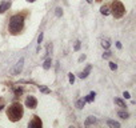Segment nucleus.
Wrapping results in <instances>:
<instances>
[{
    "label": "nucleus",
    "instance_id": "nucleus-11",
    "mask_svg": "<svg viewBox=\"0 0 136 128\" xmlns=\"http://www.w3.org/2000/svg\"><path fill=\"white\" fill-rule=\"evenodd\" d=\"M95 96H96V94H95V92H91V94L88 95L87 97H84V101L91 103V101H93V100H95Z\"/></svg>",
    "mask_w": 136,
    "mask_h": 128
},
{
    "label": "nucleus",
    "instance_id": "nucleus-7",
    "mask_svg": "<svg viewBox=\"0 0 136 128\" xmlns=\"http://www.w3.org/2000/svg\"><path fill=\"white\" fill-rule=\"evenodd\" d=\"M12 5V2L11 0H4V2L0 3V14H4L5 11H8V8Z\"/></svg>",
    "mask_w": 136,
    "mask_h": 128
},
{
    "label": "nucleus",
    "instance_id": "nucleus-2",
    "mask_svg": "<svg viewBox=\"0 0 136 128\" xmlns=\"http://www.w3.org/2000/svg\"><path fill=\"white\" fill-rule=\"evenodd\" d=\"M24 115V108L20 103H12L7 108V116L11 121H19Z\"/></svg>",
    "mask_w": 136,
    "mask_h": 128
},
{
    "label": "nucleus",
    "instance_id": "nucleus-13",
    "mask_svg": "<svg viewBox=\"0 0 136 128\" xmlns=\"http://www.w3.org/2000/svg\"><path fill=\"white\" fill-rule=\"evenodd\" d=\"M51 64H52V60L48 57V59H47V60L44 61V64H43V68H44V69H50V68H51Z\"/></svg>",
    "mask_w": 136,
    "mask_h": 128
},
{
    "label": "nucleus",
    "instance_id": "nucleus-9",
    "mask_svg": "<svg viewBox=\"0 0 136 128\" xmlns=\"http://www.w3.org/2000/svg\"><path fill=\"white\" fill-rule=\"evenodd\" d=\"M91 69H92V67H91V66H87V67H85V69H84V71H83V72L79 75V76H80L81 79H85V78L88 76V73L91 72Z\"/></svg>",
    "mask_w": 136,
    "mask_h": 128
},
{
    "label": "nucleus",
    "instance_id": "nucleus-10",
    "mask_svg": "<svg viewBox=\"0 0 136 128\" xmlns=\"http://www.w3.org/2000/svg\"><path fill=\"white\" fill-rule=\"evenodd\" d=\"M107 125L112 127V128H119L120 123H117V121H115V120H107Z\"/></svg>",
    "mask_w": 136,
    "mask_h": 128
},
{
    "label": "nucleus",
    "instance_id": "nucleus-20",
    "mask_svg": "<svg viewBox=\"0 0 136 128\" xmlns=\"http://www.w3.org/2000/svg\"><path fill=\"white\" fill-rule=\"evenodd\" d=\"M102 45L104 48H109V43L107 42V40H103V43H102Z\"/></svg>",
    "mask_w": 136,
    "mask_h": 128
},
{
    "label": "nucleus",
    "instance_id": "nucleus-3",
    "mask_svg": "<svg viewBox=\"0 0 136 128\" xmlns=\"http://www.w3.org/2000/svg\"><path fill=\"white\" fill-rule=\"evenodd\" d=\"M111 14L114 15L115 19H120L126 14V8H124L123 3L120 0H112L111 3Z\"/></svg>",
    "mask_w": 136,
    "mask_h": 128
},
{
    "label": "nucleus",
    "instance_id": "nucleus-32",
    "mask_svg": "<svg viewBox=\"0 0 136 128\" xmlns=\"http://www.w3.org/2000/svg\"><path fill=\"white\" fill-rule=\"evenodd\" d=\"M2 109H3V106H0V111H2Z\"/></svg>",
    "mask_w": 136,
    "mask_h": 128
},
{
    "label": "nucleus",
    "instance_id": "nucleus-8",
    "mask_svg": "<svg viewBox=\"0 0 136 128\" xmlns=\"http://www.w3.org/2000/svg\"><path fill=\"white\" fill-rule=\"evenodd\" d=\"M97 123V120L93 118V116H88L87 118V120L84 121V125L85 127H90V125H92V124H96Z\"/></svg>",
    "mask_w": 136,
    "mask_h": 128
},
{
    "label": "nucleus",
    "instance_id": "nucleus-21",
    "mask_svg": "<svg viewBox=\"0 0 136 128\" xmlns=\"http://www.w3.org/2000/svg\"><path fill=\"white\" fill-rule=\"evenodd\" d=\"M52 52V44H48L47 45V55H50Z\"/></svg>",
    "mask_w": 136,
    "mask_h": 128
},
{
    "label": "nucleus",
    "instance_id": "nucleus-22",
    "mask_svg": "<svg viewBox=\"0 0 136 128\" xmlns=\"http://www.w3.org/2000/svg\"><path fill=\"white\" fill-rule=\"evenodd\" d=\"M68 79H69V83H71V84H72V83H73V81H75V76H73V75H72V73H69V76H68Z\"/></svg>",
    "mask_w": 136,
    "mask_h": 128
},
{
    "label": "nucleus",
    "instance_id": "nucleus-19",
    "mask_svg": "<svg viewBox=\"0 0 136 128\" xmlns=\"http://www.w3.org/2000/svg\"><path fill=\"white\" fill-rule=\"evenodd\" d=\"M14 92H15V96H20L23 94V88H16Z\"/></svg>",
    "mask_w": 136,
    "mask_h": 128
},
{
    "label": "nucleus",
    "instance_id": "nucleus-16",
    "mask_svg": "<svg viewBox=\"0 0 136 128\" xmlns=\"http://www.w3.org/2000/svg\"><path fill=\"white\" fill-rule=\"evenodd\" d=\"M41 42H43V32H40L39 37H38V48H36V52H39V49H40V44H41Z\"/></svg>",
    "mask_w": 136,
    "mask_h": 128
},
{
    "label": "nucleus",
    "instance_id": "nucleus-28",
    "mask_svg": "<svg viewBox=\"0 0 136 128\" xmlns=\"http://www.w3.org/2000/svg\"><path fill=\"white\" fill-rule=\"evenodd\" d=\"M85 59V55H83L81 57H80V59H79V61H83V60H84Z\"/></svg>",
    "mask_w": 136,
    "mask_h": 128
},
{
    "label": "nucleus",
    "instance_id": "nucleus-29",
    "mask_svg": "<svg viewBox=\"0 0 136 128\" xmlns=\"http://www.w3.org/2000/svg\"><path fill=\"white\" fill-rule=\"evenodd\" d=\"M116 47H117V48L120 49V48H121V44H120V43H116Z\"/></svg>",
    "mask_w": 136,
    "mask_h": 128
},
{
    "label": "nucleus",
    "instance_id": "nucleus-27",
    "mask_svg": "<svg viewBox=\"0 0 136 128\" xmlns=\"http://www.w3.org/2000/svg\"><path fill=\"white\" fill-rule=\"evenodd\" d=\"M123 96L126 97V99H129V97H131V96H129V94H128V92H124V94H123Z\"/></svg>",
    "mask_w": 136,
    "mask_h": 128
},
{
    "label": "nucleus",
    "instance_id": "nucleus-24",
    "mask_svg": "<svg viewBox=\"0 0 136 128\" xmlns=\"http://www.w3.org/2000/svg\"><path fill=\"white\" fill-rule=\"evenodd\" d=\"M61 15H63V12H61V8H56V16L60 17Z\"/></svg>",
    "mask_w": 136,
    "mask_h": 128
},
{
    "label": "nucleus",
    "instance_id": "nucleus-17",
    "mask_svg": "<svg viewBox=\"0 0 136 128\" xmlns=\"http://www.w3.org/2000/svg\"><path fill=\"white\" fill-rule=\"evenodd\" d=\"M84 103H85V101H84V99H79V100L76 101V107H78L79 109H81L83 107H84Z\"/></svg>",
    "mask_w": 136,
    "mask_h": 128
},
{
    "label": "nucleus",
    "instance_id": "nucleus-23",
    "mask_svg": "<svg viewBox=\"0 0 136 128\" xmlns=\"http://www.w3.org/2000/svg\"><path fill=\"white\" fill-rule=\"evenodd\" d=\"M109 68L112 69V71H115V69L117 68V66H116V64H115V63H109Z\"/></svg>",
    "mask_w": 136,
    "mask_h": 128
},
{
    "label": "nucleus",
    "instance_id": "nucleus-12",
    "mask_svg": "<svg viewBox=\"0 0 136 128\" xmlns=\"http://www.w3.org/2000/svg\"><path fill=\"white\" fill-rule=\"evenodd\" d=\"M114 101H115V104H117V106L121 107V108H126V107H127V106H126V103H124V101L121 100V99H117V97H116Z\"/></svg>",
    "mask_w": 136,
    "mask_h": 128
},
{
    "label": "nucleus",
    "instance_id": "nucleus-30",
    "mask_svg": "<svg viewBox=\"0 0 136 128\" xmlns=\"http://www.w3.org/2000/svg\"><path fill=\"white\" fill-rule=\"evenodd\" d=\"M27 2H28V3H33V2H35V0H27Z\"/></svg>",
    "mask_w": 136,
    "mask_h": 128
},
{
    "label": "nucleus",
    "instance_id": "nucleus-31",
    "mask_svg": "<svg viewBox=\"0 0 136 128\" xmlns=\"http://www.w3.org/2000/svg\"><path fill=\"white\" fill-rule=\"evenodd\" d=\"M87 2H88V3H92V0H87Z\"/></svg>",
    "mask_w": 136,
    "mask_h": 128
},
{
    "label": "nucleus",
    "instance_id": "nucleus-26",
    "mask_svg": "<svg viewBox=\"0 0 136 128\" xmlns=\"http://www.w3.org/2000/svg\"><path fill=\"white\" fill-rule=\"evenodd\" d=\"M109 56H111V52H105V54L103 55V57H104V59H108Z\"/></svg>",
    "mask_w": 136,
    "mask_h": 128
},
{
    "label": "nucleus",
    "instance_id": "nucleus-33",
    "mask_svg": "<svg viewBox=\"0 0 136 128\" xmlns=\"http://www.w3.org/2000/svg\"><path fill=\"white\" fill-rule=\"evenodd\" d=\"M96 2H103V0H96Z\"/></svg>",
    "mask_w": 136,
    "mask_h": 128
},
{
    "label": "nucleus",
    "instance_id": "nucleus-4",
    "mask_svg": "<svg viewBox=\"0 0 136 128\" xmlns=\"http://www.w3.org/2000/svg\"><path fill=\"white\" fill-rule=\"evenodd\" d=\"M26 107H28L29 109H35L38 107V99L35 96H27V99H26Z\"/></svg>",
    "mask_w": 136,
    "mask_h": 128
},
{
    "label": "nucleus",
    "instance_id": "nucleus-6",
    "mask_svg": "<svg viewBox=\"0 0 136 128\" xmlns=\"http://www.w3.org/2000/svg\"><path fill=\"white\" fill-rule=\"evenodd\" d=\"M28 125L31 128H41V125H43V123H41V120L39 116H33V119L28 123Z\"/></svg>",
    "mask_w": 136,
    "mask_h": 128
},
{
    "label": "nucleus",
    "instance_id": "nucleus-25",
    "mask_svg": "<svg viewBox=\"0 0 136 128\" xmlns=\"http://www.w3.org/2000/svg\"><path fill=\"white\" fill-rule=\"evenodd\" d=\"M75 51H79L80 49V42H76V44H75V48H73Z\"/></svg>",
    "mask_w": 136,
    "mask_h": 128
},
{
    "label": "nucleus",
    "instance_id": "nucleus-15",
    "mask_svg": "<svg viewBox=\"0 0 136 128\" xmlns=\"http://www.w3.org/2000/svg\"><path fill=\"white\" fill-rule=\"evenodd\" d=\"M39 89H40V92H43V94H51V89L44 87V85H39Z\"/></svg>",
    "mask_w": 136,
    "mask_h": 128
},
{
    "label": "nucleus",
    "instance_id": "nucleus-5",
    "mask_svg": "<svg viewBox=\"0 0 136 128\" xmlns=\"http://www.w3.org/2000/svg\"><path fill=\"white\" fill-rule=\"evenodd\" d=\"M23 67H24V59L21 57V59L16 63V66H15V68L12 69V71H11V73L12 75H19L23 71Z\"/></svg>",
    "mask_w": 136,
    "mask_h": 128
},
{
    "label": "nucleus",
    "instance_id": "nucleus-18",
    "mask_svg": "<svg viewBox=\"0 0 136 128\" xmlns=\"http://www.w3.org/2000/svg\"><path fill=\"white\" fill-rule=\"evenodd\" d=\"M117 115H119L121 119H127L128 116H129V115H128V112H124V111H119V112H117Z\"/></svg>",
    "mask_w": 136,
    "mask_h": 128
},
{
    "label": "nucleus",
    "instance_id": "nucleus-14",
    "mask_svg": "<svg viewBox=\"0 0 136 128\" xmlns=\"http://www.w3.org/2000/svg\"><path fill=\"white\" fill-rule=\"evenodd\" d=\"M100 12H102L103 15H105V16H107V15H109V9H108V7H107V5H103V7L100 8Z\"/></svg>",
    "mask_w": 136,
    "mask_h": 128
},
{
    "label": "nucleus",
    "instance_id": "nucleus-1",
    "mask_svg": "<svg viewBox=\"0 0 136 128\" xmlns=\"http://www.w3.org/2000/svg\"><path fill=\"white\" fill-rule=\"evenodd\" d=\"M24 17H26V14H16L9 19L8 30L11 35H17L23 31V28H24Z\"/></svg>",
    "mask_w": 136,
    "mask_h": 128
}]
</instances>
